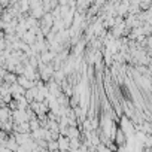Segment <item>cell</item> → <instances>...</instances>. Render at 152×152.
Masks as SVG:
<instances>
[{"label": "cell", "instance_id": "7a4b0ae2", "mask_svg": "<svg viewBox=\"0 0 152 152\" xmlns=\"http://www.w3.org/2000/svg\"><path fill=\"white\" fill-rule=\"evenodd\" d=\"M57 142H58V149H60L61 152L69 151V148H70V139H69L67 136H61V137H58Z\"/></svg>", "mask_w": 152, "mask_h": 152}, {"label": "cell", "instance_id": "6da1fadb", "mask_svg": "<svg viewBox=\"0 0 152 152\" xmlns=\"http://www.w3.org/2000/svg\"><path fill=\"white\" fill-rule=\"evenodd\" d=\"M113 142L116 143L118 148H121V146L125 143V133H124V130H122L121 127L116 128V131H115V137H113Z\"/></svg>", "mask_w": 152, "mask_h": 152}, {"label": "cell", "instance_id": "3957f363", "mask_svg": "<svg viewBox=\"0 0 152 152\" xmlns=\"http://www.w3.org/2000/svg\"><path fill=\"white\" fill-rule=\"evenodd\" d=\"M66 136H67L69 139H79V137H81V133H79L78 127H70V125H69V128H67V131H66Z\"/></svg>", "mask_w": 152, "mask_h": 152}]
</instances>
